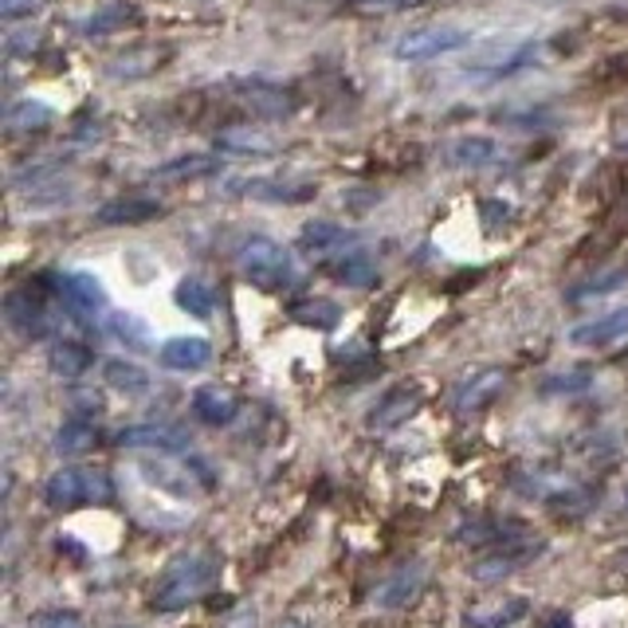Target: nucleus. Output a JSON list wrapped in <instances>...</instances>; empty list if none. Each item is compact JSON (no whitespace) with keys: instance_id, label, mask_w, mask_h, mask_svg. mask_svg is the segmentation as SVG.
<instances>
[{"instance_id":"obj_1","label":"nucleus","mask_w":628,"mask_h":628,"mask_svg":"<svg viewBox=\"0 0 628 628\" xmlns=\"http://www.w3.org/2000/svg\"><path fill=\"white\" fill-rule=\"evenodd\" d=\"M216 578H220V554H213V550L177 554L166 566V573H161V581L154 585L149 608H154V613H181V608L193 605Z\"/></svg>"},{"instance_id":"obj_2","label":"nucleus","mask_w":628,"mask_h":628,"mask_svg":"<svg viewBox=\"0 0 628 628\" xmlns=\"http://www.w3.org/2000/svg\"><path fill=\"white\" fill-rule=\"evenodd\" d=\"M235 271L244 275L247 283L264 287V291H287L299 279V267H294V255L287 252L279 240H267V235H252L240 252H235Z\"/></svg>"},{"instance_id":"obj_3","label":"nucleus","mask_w":628,"mask_h":628,"mask_svg":"<svg viewBox=\"0 0 628 628\" xmlns=\"http://www.w3.org/2000/svg\"><path fill=\"white\" fill-rule=\"evenodd\" d=\"M44 503L56 510L107 507V503H114V480L102 468H59L44 483Z\"/></svg>"},{"instance_id":"obj_4","label":"nucleus","mask_w":628,"mask_h":628,"mask_svg":"<svg viewBox=\"0 0 628 628\" xmlns=\"http://www.w3.org/2000/svg\"><path fill=\"white\" fill-rule=\"evenodd\" d=\"M539 554H542V539H507L503 546L483 554L480 561H471L468 573L471 581H480V585H495V581L510 578V573H519L522 566H530Z\"/></svg>"},{"instance_id":"obj_5","label":"nucleus","mask_w":628,"mask_h":628,"mask_svg":"<svg viewBox=\"0 0 628 628\" xmlns=\"http://www.w3.org/2000/svg\"><path fill=\"white\" fill-rule=\"evenodd\" d=\"M471 39L468 28H451V24H432V28H416L404 32L397 44H392V56L401 63H424V59L448 56V51L463 48Z\"/></svg>"},{"instance_id":"obj_6","label":"nucleus","mask_w":628,"mask_h":628,"mask_svg":"<svg viewBox=\"0 0 628 628\" xmlns=\"http://www.w3.org/2000/svg\"><path fill=\"white\" fill-rule=\"evenodd\" d=\"M232 98L240 107H247L252 114L264 118H291L299 110V95L291 87H279V83H264V78H252V83H232Z\"/></svg>"},{"instance_id":"obj_7","label":"nucleus","mask_w":628,"mask_h":628,"mask_svg":"<svg viewBox=\"0 0 628 628\" xmlns=\"http://www.w3.org/2000/svg\"><path fill=\"white\" fill-rule=\"evenodd\" d=\"M424 404V389L421 385H392L382 401L373 404L370 416H365V428L370 432H392L409 424Z\"/></svg>"},{"instance_id":"obj_8","label":"nucleus","mask_w":628,"mask_h":628,"mask_svg":"<svg viewBox=\"0 0 628 628\" xmlns=\"http://www.w3.org/2000/svg\"><path fill=\"white\" fill-rule=\"evenodd\" d=\"M503 389H507V370H503V365H483V370L468 373V377L456 385L451 409L463 412V416H468V412H483Z\"/></svg>"},{"instance_id":"obj_9","label":"nucleus","mask_w":628,"mask_h":628,"mask_svg":"<svg viewBox=\"0 0 628 628\" xmlns=\"http://www.w3.org/2000/svg\"><path fill=\"white\" fill-rule=\"evenodd\" d=\"M4 314H9V326L20 334V338H44V334L51 330L48 311H44V303H39L32 291H9Z\"/></svg>"},{"instance_id":"obj_10","label":"nucleus","mask_w":628,"mask_h":628,"mask_svg":"<svg viewBox=\"0 0 628 628\" xmlns=\"http://www.w3.org/2000/svg\"><path fill=\"white\" fill-rule=\"evenodd\" d=\"M118 448H154V451H185L189 440L181 428L169 424H130V428L114 432Z\"/></svg>"},{"instance_id":"obj_11","label":"nucleus","mask_w":628,"mask_h":628,"mask_svg":"<svg viewBox=\"0 0 628 628\" xmlns=\"http://www.w3.org/2000/svg\"><path fill=\"white\" fill-rule=\"evenodd\" d=\"M235 412H240V401H235L225 385H201V389L193 392V416L201 424H208V428L232 424Z\"/></svg>"},{"instance_id":"obj_12","label":"nucleus","mask_w":628,"mask_h":628,"mask_svg":"<svg viewBox=\"0 0 628 628\" xmlns=\"http://www.w3.org/2000/svg\"><path fill=\"white\" fill-rule=\"evenodd\" d=\"M323 271L330 275V279H338V283H346V287H373L377 283V267H373V259L362 252L358 244H350L346 252H338L334 259H326L323 264Z\"/></svg>"},{"instance_id":"obj_13","label":"nucleus","mask_w":628,"mask_h":628,"mask_svg":"<svg viewBox=\"0 0 628 628\" xmlns=\"http://www.w3.org/2000/svg\"><path fill=\"white\" fill-rule=\"evenodd\" d=\"M216 154H232V157H267L279 149L267 130H252V126H228L216 134Z\"/></svg>"},{"instance_id":"obj_14","label":"nucleus","mask_w":628,"mask_h":628,"mask_svg":"<svg viewBox=\"0 0 628 628\" xmlns=\"http://www.w3.org/2000/svg\"><path fill=\"white\" fill-rule=\"evenodd\" d=\"M157 362L173 373L205 370V365L213 362V346H208L205 338H169V342L157 350Z\"/></svg>"},{"instance_id":"obj_15","label":"nucleus","mask_w":628,"mask_h":628,"mask_svg":"<svg viewBox=\"0 0 628 628\" xmlns=\"http://www.w3.org/2000/svg\"><path fill=\"white\" fill-rule=\"evenodd\" d=\"M157 216H166V205L157 196H122L98 208V225H146Z\"/></svg>"},{"instance_id":"obj_16","label":"nucleus","mask_w":628,"mask_h":628,"mask_svg":"<svg viewBox=\"0 0 628 628\" xmlns=\"http://www.w3.org/2000/svg\"><path fill=\"white\" fill-rule=\"evenodd\" d=\"M617 338H628V303L617 306V311L601 314L593 323L569 330V342L573 346H608V342H617Z\"/></svg>"},{"instance_id":"obj_17","label":"nucleus","mask_w":628,"mask_h":628,"mask_svg":"<svg viewBox=\"0 0 628 628\" xmlns=\"http://www.w3.org/2000/svg\"><path fill=\"white\" fill-rule=\"evenodd\" d=\"M421 589H424V566L421 561H409V566H401L382 589H377V597L373 601H377L382 608H404L416 601Z\"/></svg>"},{"instance_id":"obj_18","label":"nucleus","mask_w":628,"mask_h":628,"mask_svg":"<svg viewBox=\"0 0 628 628\" xmlns=\"http://www.w3.org/2000/svg\"><path fill=\"white\" fill-rule=\"evenodd\" d=\"M299 244H303L318 264H326V259H334V255L346 252V247L353 244V235L342 232L338 225H330V220H311V225H303Z\"/></svg>"},{"instance_id":"obj_19","label":"nucleus","mask_w":628,"mask_h":628,"mask_svg":"<svg viewBox=\"0 0 628 628\" xmlns=\"http://www.w3.org/2000/svg\"><path fill=\"white\" fill-rule=\"evenodd\" d=\"M59 294H68V303L75 306L78 314H95L107 306V291H102V283H98L90 271L59 275Z\"/></svg>"},{"instance_id":"obj_20","label":"nucleus","mask_w":628,"mask_h":628,"mask_svg":"<svg viewBox=\"0 0 628 628\" xmlns=\"http://www.w3.org/2000/svg\"><path fill=\"white\" fill-rule=\"evenodd\" d=\"M90 365H95V350H90V346L71 342V338H63V342H51L48 370L56 373V377H63V382H75V377H83Z\"/></svg>"},{"instance_id":"obj_21","label":"nucleus","mask_w":628,"mask_h":628,"mask_svg":"<svg viewBox=\"0 0 628 628\" xmlns=\"http://www.w3.org/2000/svg\"><path fill=\"white\" fill-rule=\"evenodd\" d=\"M235 193L252 196V201H311V185H291L283 177H252V181H240Z\"/></svg>"},{"instance_id":"obj_22","label":"nucleus","mask_w":628,"mask_h":628,"mask_svg":"<svg viewBox=\"0 0 628 628\" xmlns=\"http://www.w3.org/2000/svg\"><path fill=\"white\" fill-rule=\"evenodd\" d=\"M287 318L299 326H311V330H334L338 318H342V311H338V303H330V299H299V303L287 306Z\"/></svg>"},{"instance_id":"obj_23","label":"nucleus","mask_w":628,"mask_h":628,"mask_svg":"<svg viewBox=\"0 0 628 628\" xmlns=\"http://www.w3.org/2000/svg\"><path fill=\"white\" fill-rule=\"evenodd\" d=\"M216 173H220V154H185L166 161V166H157V177H166V181H196V177Z\"/></svg>"},{"instance_id":"obj_24","label":"nucleus","mask_w":628,"mask_h":628,"mask_svg":"<svg viewBox=\"0 0 628 628\" xmlns=\"http://www.w3.org/2000/svg\"><path fill=\"white\" fill-rule=\"evenodd\" d=\"M98 440V428L90 416H71L68 424H59L56 432V451L59 456H83V451H90Z\"/></svg>"},{"instance_id":"obj_25","label":"nucleus","mask_w":628,"mask_h":628,"mask_svg":"<svg viewBox=\"0 0 628 628\" xmlns=\"http://www.w3.org/2000/svg\"><path fill=\"white\" fill-rule=\"evenodd\" d=\"M173 303L181 306V311H185V314H193V318H213L216 294H213V287H208L205 279H196V275H189V279H181V283H177Z\"/></svg>"},{"instance_id":"obj_26","label":"nucleus","mask_w":628,"mask_h":628,"mask_svg":"<svg viewBox=\"0 0 628 628\" xmlns=\"http://www.w3.org/2000/svg\"><path fill=\"white\" fill-rule=\"evenodd\" d=\"M102 377H107L110 389L126 392V397H137V392L149 389V373L142 370V365L126 362V358H110V362H102Z\"/></svg>"},{"instance_id":"obj_27","label":"nucleus","mask_w":628,"mask_h":628,"mask_svg":"<svg viewBox=\"0 0 628 628\" xmlns=\"http://www.w3.org/2000/svg\"><path fill=\"white\" fill-rule=\"evenodd\" d=\"M527 597H507L499 605L483 608V613H468L463 617V628H510L515 620L527 617Z\"/></svg>"},{"instance_id":"obj_28","label":"nucleus","mask_w":628,"mask_h":628,"mask_svg":"<svg viewBox=\"0 0 628 628\" xmlns=\"http://www.w3.org/2000/svg\"><path fill=\"white\" fill-rule=\"evenodd\" d=\"M51 107L48 102H36V98H24V102H16V107H9V114H4V126L12 130V134H28V130H44L51 126Z\"/></svg>"},{"instance_id":"obj_29","label":"nucleus","mask_w":628,"mask_h":628,"mask_svg":"<svg viewBox=\"0 0 628 628\" xmlns=\"http://www.w3.org/2000/svg\"><path fill=\"white\" fill-rule=\"evenodd\" d=\"M628 283V267H613V271H605V275H593V279H585V283H578L573 291L566 294L569 303L573 306H585L589 299H601V294H613V291H620V287Z\"/></svg>"},{"instance_id":"obj_30","label":"nucleus","mask_w":628,"mask_h":628,"mask_svg":"<svg viewBox=\"0 0 628 628\" xmlns=\"http://www.w3.org/2000/svg\"><path fill=\"white\" fill-rule=\"evenodd\" d=\"M495 154H499V149H495V142H491V137H460V142H451L448 146V161L451 166H487V161H495Z\"/></svg>"},{"instance_id":"obj_31","label":"nucleus","mask_w":628,"mask_h":628,"mask_svg":"<svg viewBox=\"0 0 628 628\" xmlns=\"http://www.w3.org/2000/svg\"><path fill=\"white\" fill-rule=\"evenodd\" d=\"M110 334H114L118 342H126L130 350H149V346H154L146 338V334H149L146 323H137L134 314H122V311L110 314Z\"/></svg>"},{"instance_id":"obj_32","label":"nucleus","mask_w":628,"mask_h":628,"mask_svg":"<svg viewBox=\"0 0 628 628\" xmlns=\"http://www.w3.org/2000/svg\"><path fill=\"white\" fill-rule=\"evenodd\" d=\"M130 16H134V9H130V4H110V9L95 12V16H90V24H83V32H87V36H107V32L122 28V24H134Z\"/></svg>"},{"instance_id":"obj_33","label":"nucleus","mask_w":628,"mask_h":628,"mask_svg":"<svg viewBox=\"0 0 628 628\" xmlns=\"http://www.w3.org/2000/svg\"><path fill=\"white\" fill-rule=\"evenodd\" d=\"M589 370H569V373H554V377H546L542 382V392L546 397H558V392H581V389H589Z\"/></svg>"},{"instance_id":"obj_34","label":"nucleus","mask_w":628,"mask_h":628,"mask_svg":"<svg viewBox=\"0 0 628 628\" xmlns=\"http://www.w3.org/2000/svg\"><path fill=\"white\" fill-rule=\"evenodd\" d=\"M28 628H83L75 608H39L28 617Z\"/></svg>"},{"instance_id":"obj_35","label":"nucleus","mask_w":628,"mask_h":628,"mask_svg":"<svg viewBox=\"0 0 628 628\" xmlns=\"http://www.w3.org/2000/svg\"><path fill=\"white\" fill-rule=\"evenodd\" d=\"M456 539L468 542V546H483V542L503 539V534H499V527H495V522H468V527L456 530Z\"/></svg>"},{"instance_id":"obj_36","label":"nucleus","mask_w":628,"mask_h":628,"mask_svg":"<svg viewBox=\"0 0 628 628\" xmlns=\"http://www.w3.org/2000/svg\"><path fill=\"white\" fill-rule=\"evenodd\" d=\"M39 4H44V0H0V16H4V20H24V16H32Z\"/></svg>"},{"instance_id":"obj_37","label":"nucleus","mask_w":628,"mask_h":628,"mask_svg":"<svg viewBox=\"0 0 628 628\" xmlns=\"http://www.w3.org/2000/svg\"><path fill=\"white\" fill-rule=\"evenodd\" d=\"M353 9H370V12H377V9H416V4H424V0H350Z\"/></svg>"},{"instance_id":"obj_38","label":"nucleus","mask_w":628,"mask_h":628,"mask_svg":"<svg viewBox=\"0 0 628 628\" xmlns=\"http://www.w3.org/2000/svg\"><path fill=\"white\" fill-rule=\"evenodd\" d=\"M75 409L78 416H98L102 412V397L98 392H75Z\"/></svg>"},{"instance_id":"obj_39","label":"nucleus","mask_w":628,"mask_h":628,"mask_svg":"<svg viewBox=\"0 0 628 628\" xmlns=\"http://www.w3.org/2000/svg\"><path fill=\"white\" fill-rule=\"evenodd\" d=\"M228 628H255V608H235V617L228 620Z\"/></svg>"},{"instance_id":"obj_40","label":"nucleus","mask_w":628,"mask_h":628,"mask_svg":"<svg viewBox=\"0 0 628 628\" xmlns=\"http://www.w3.org/2000/svg\"><path fill=\"white\" fill-rule=\"evenodd\" d=\"M550 628H569V617H554L550 620Z\"/></svg>"},{"instance_id":"obj_41","label":"nucleus","mask_w":628,"mask_h":628,"mask_svg":"<svg viewBox=\"0 0 628 628\" xmlns=\"http://www.w3.org/2000/svg\"><path fill=\"white\" fill-rule=\"evenodd\" d=\"M279 628H311V625H303V620H283Z\"/></svg>"},{"instance_id":"obj_42","label":"nucleus","mask_w":628,"mask_h":628,"mask_svg":"<svg viewBox=\"0 0 628 628\" xmlns=\"http://www.w3.org/2000/svg\"><path fill=\"white\" fill-rule=\"evenodd\" d=\"M625 507H628V487H625Z\"/></svg>"}]
</instances>
